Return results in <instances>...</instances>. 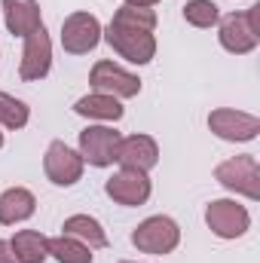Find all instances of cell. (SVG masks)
<instances>
[{"instance_id":"12","label":"cell","mask_w":260,"mask_h":263,"mask_svg":"<svg viewBox=\"0 0 260 263\" xmlns=\"http://www.w3.org/2000/svg\"><path fill=\"white\" fill-rule=\"evenodd\" d=\"M104 193L114 199L117 205H126V208L144 205V202L150 199V178H147L144 172L123 168V172H117L114 178H107Z\"/></svg>"},{"instance_id":"6","label":"cell","mask_w":260,"mask_h":263,"mask_svg":"<svg viewBox=\"0 0 260 263\" xmlns=\"http://www.w3.org/2000/svg\"><path fill=\"white\" fill-rule=\"evenodd\" d=\"M101 43V22L92 12H70L62 22V46L70 55H86Z\"/></svg>"},{"instance_id":"2","label":"cell","mask_w":260,"mask_h":263,"mask_svg":"<svg viewBox=\"0 0 260 263\" xmlns=\"http://www.w3.org/2000/svg\"><path fill=\"white\" fill-rule=\"evenodd\" d=\"M178 242H181V227L165 214L147 217L132 233V245L144 254H172L178 248Z\"/></svg>"},{"instance_id":"26","label":"cell","mask_w":260,"mask_h":263,"mask_svg":"<svg viewBox=\"0 0 260 263\" xmlns=\"http://www.w3.org/2000/svg\"><path fill=\"white\" fill-rule=\"evenodd\" d=\"M123 263H132V260H123Z\"/></svg>"},{"instance_id":"3","label":"cell","mask_w":260,"mask_h":263,"mask_svg":"<svg viewBox=\"0 0 260 263\" xmlns=\"http://www.w3.org/2000/svg\"><path fill=\"white\" fill-rule=\"evenodd\" d=\"M214 181L239 196L248 199H260V165L251 153L245 156H233L227 162H220L214 168Z\"/></svg>"},{"instance_id":"16","label":"cell","mask_w":260,"mask_h":263,"mask_svg":"<svg viewBox=\"0 0 260 263\" xmlns=\"http://www.w3.org/2000/svg\"><path fill=\"white\" fill-rule=\"evenodd\" d=\"M62 230H65V236H73L77 242H83L86 248H107V233L101 230V223L95 220V217H89V214H73V217H67L65 223H62Z\"/></svg>"},{"instance_id":"11","label":"cell","mask_w":260,"mask_h":263,"mask_svg":"<svg viewBox=\"0 0 260 263\" xmlns=\"http://www.w3.org/2000/svg\"><path fill=\"white\" fill-rule=\"evenodd\" d=\"M208 129L224 141H254L260 132V120L254 114H245V110L220 107V110L208 114Z\"/></svg>"},{"instance_id":"13","label":"cell","mask_w":260,"mask_h":263,"mask_svg":"<svg viewBox=\"0 0 260 263\" xmlns=\"http://www.w3.org/2000/svg\"><path fill=\"white\" fill-rule=\"evenodd\" d=\"M117 162L123 168H135V172H150L159 162V147L150 135H129L120 141L117 147Z\"/></svg>"},{"instance_id":"10","label":"cell","mask_w":260,"mask_h":263,"mask_svg":"<svg viewBox=\"0 0 260 263\" xmlns=\"http://www.w3.org/2000/svg\"><path fill=\"white\" fill-rule=\"evenodd\" d=\"M52 67V40L46 34V28H37L34 34L25 37V49H22V65H18V77L25 83L43 80Z\"/></svg>"},{"instance_id":"9","label":"cell","mask_w":260,"mask_h":263,"mask_svg":"<svg viewBox=\"0 0 260 263\" xmlns=\"http://www.w3.org/2000/svg\"><path fill=\"white\" fill-rule=\"evenodd\" d=\"M89 86L101 95H114V98H135L141 92V80L123 70L120 65L114 62H98L89 73Z\"/></svg>"},{"instance_id":"5","label":"cell","mask_w":260,"mask_h":263,"mask_svg":"<svg viewBox=\"0 0 260 263\" xmlns=\"http://www.w3.org/2000/svg\"><path fill=\"white\" fill-rule=\"evenodd\" d=\"M205 223L214 236L220 239H239L248 233L251 227V214L245 211V205L233 202V199H214L205 208Z\"/></svg>"},{"instance_id":"18","label":"cell","mask_w":260,"mask_h":263,"mask_svg":"<svg viewBox=\"0 0 260 263\" xmlns=\"http://www.w3.org/2000/svg\"><path fill=\"white\" fill-rule=\"evenodd\" d=\"M73 110H77L80 117H89V120H110V123H117V120L123 117V104H120V98H114V95H101V92H92V95L80 98V101L73 104Z\"/></svg>"},{"instance_id":"23","label":"cell","mask_w":260,"mask_h":263,"mask_svg":"<svg viewBox=\"0 0 260 263\" xmlns=\"http://www.w3.org/2000/svg\"><path fill=\"white\" fill-rule=\"evenodd\" d=\"M0 263H18V257L12 254V245L0 239Z\"/></svg>"},{"instance_id":"14","label":"cell","mask_w":260,"mask_h":263,"mask_svg":"<svg viewBox=\"0 0 260 263\" xmlns=\"http://www.w3.org/2000/svg\"><path fill=\"white\" fill-rule=\"evenodd\" d=\"M3 18H6V28L12 37H28L37 28H43L37 0H3Z\"/></svg>"},{"instance_id":"21","label":"cell","mask_w":260,"mask_h":263,"mask_svg":"<svg viewBox=\"0 0 260 263\" xmlns=\"http://www.w3.org/2000/svg\"><path fill=\"white\" fill-rule=\"evenodd\" d=\"M114 22L117 25H126V28H138V31H150L156 28V12L150 6H129L123 3L117 12H114Z\"/></svg>"},{"instance_id":"20","label":"cell","mask_w":260,"mask_h":263,"mask_svg":"<svg viewBox=\"0 0 260 263\" xmlns=\"http://www.w3.org/2000/svg\"><path fill=\"white\" fill-rule=\"evenodd\" d=\"M31 120V110L25 101H18L15 95L0 92V126L3 129H25Z\"/></svg>"},{"instance_id":"4","label":"cell","mask_w":260,"mask_h":263,"mask_svg":"<svg viewBox=\"0 0 260 263\" xmlns=\"http://www.w3.org/2000/svg\"><path fill=\"white\" fill-rule=\"evenodd\" d=\"M104 40L110 43V49L120 59H126L132 65H147L156 55V40L150 31H138V28H126V25L110 22L104 31Z\"/></svg>"},{"instance_id":"25","label":"cell","mask_w":260,"mask_h":263,"mask_svg":"<svg viewBox=\"0 0 260 263\" xmlns=\"http://www.w3.org/2000/svg\"><path fill=\"white\" fill-rule=\"evenodd\" d=\"M0 147H3V132H0Z\"/></svg>"},{"instance_id":"1","label":"cell","mask_w":260,"mask_h":263,"mask_svg":"<svg viewBox=\"0 0 260 263\" xmlns=\"http://www.w3.org/2000/svg\"><path fill=\"white\" fill-rule=\"evenodd\" d=\"M257 15L260 6H248L245 12H230L220 18V46L233 55H245L251 49H257L260 34H257Z\"/></svg>"},{"instance_id":"7","label":"cell","mask_w":260,"mask_h":263,"mask_svg":"<svg viewBox=\"0 0 260 263\" xmlns=\"http://www.w3.org/2000/svg\"><path fill=\"white\" fill-rule=\"evenodd\" d=\"M120 132L110 126H89L80 132V156L83 162L95 165V168H107L117 162V147H120Z\"/></svg>"},{"instance_id":"19","label":"cell","mask_w":260,"mask_h":263,"mask_svg":"<svg viewBox=\"0 0 260 263\" xmlns=\"http://www.w3.org/2000/svg\"><path fill=\"white\" fill-rule=\"evenodd\" d=\"M49 254L59 263H92V248H86L83 242H77L73 236H55L49 239Z\"/></svg>"},{"instance_id":"17","label":"cell","mask_w":260,"mask_h":263,"mask_svg":"<svg viewBox=\"0 0 260 263\" xmlns=\"http://www.w3.org/2000/svg\"><path fill=\"white\" fill-rule=\"evenodd\" d=\"M9 245L18 263H43L49 257V239L40 236L37 230H18Z\"/></svg>"},{"instance_id":"22","label":"cell","mask_w":260,"mask_h":263,"mask_svg":"<svg viewBox=\"0 0 260 263\" xmlns=\"http://www.w3.org/2000/svg\"><path fill=\"white\" fill-rule=\"evenodd\" d=\"M184 18L193 28H214L220 22V9L214 0H190L184 6Z\"/></svg>"},{"instance_id":"8","label":"cell","mask_w":260,"mask_h":263,"mask_svg":"<svg viewBox=\"0 0 260 263\" xmlns=\"http://www.w3.org/2000/svg\"><path fill=\"white\" fill-rule=\"evenodd\" d=\"M43 172L55 187H70L83 178V156L70 150L65 141H52L43 156Z\"/></svg>"},{"instance_id":"15","label":"cell","mask_w":260,"mask_h":263,"mask_svg":"<svg viewBox=\"0 0 260 263\" xmlns=\"http://www.w3.org/2000/svg\"><path fill=\"white\" fill-rule=\"evenodd\" d=\"M34 211H37V199H34L31 190H25V187H9L0 196V223L3 227H12V223L28 220Z\"/></svg>"},{"instance_id":"24","label":"cell","mask_w":260,"mask_h":263,"mask_svg":"<svg viewBox=\"0 0 260 263\" xmlns=\"http://www.w3.org/2000/svg\"><path fill=\"white\" fill-rule=\"evenodd\" d=\"M129 6H156L159 0H126Z\"/></svg>"}]
</instances>
